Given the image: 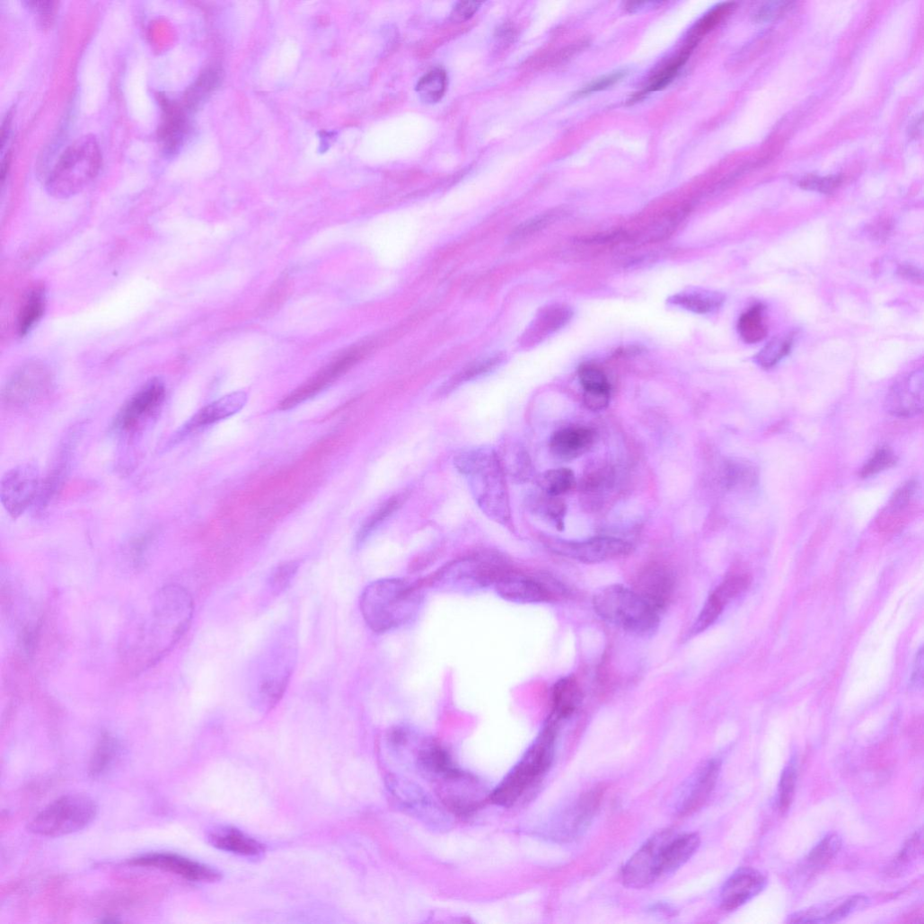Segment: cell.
<instances>
[{"instance_id": "obj_1", "label": "cell", "mask_w": 924, "mask_h": 924, "mask_svg": "<svg viewBox=\"0 0 924 924\" xmlns=\"http://www.w3.org/2000/svg\"><path fill=\"white\" fill-rule=\"evenodd\" d=\"M194 601L180 585H168L154 595L148 612L126 640L125 655L136 668L160 661L188 631L194 616Z\"/></svg>"}, {"instance_id": "obj_2", "label": "cell", "mask_w": 924, "mask_h": 924, "mask_svg": "<svg viewBox=\"0 0 924 924\" xmlns=\"http://www.w3.org/2000/svg\"><path fill=\"white\" fill-rule=\"evenodd\" d=\"M420 589L403 579H383L365 587L360 597V612L369 629L388 633L410 622L419 612Z\"/></svg>"}, {"instance_id": "obj_3", "label": "cell", "mask_w": 924, "mask_h": 924, "mask_svg": "<svg viewBox=\"0 0 924 924\" xmlns=\"http://www.w3.org/2000/svg\"><path fill=\"white\" fill-rule=\"evenodd\" d=\"M296 639L282 631L256 657L249 674V693L260 708L268 710L283 698L296 661Z\"/></svg>"}, {"instance_id": "obj_4", "label": "cell", "mask_w": 924, "mask_h": 924, "mask_svg": "<svg viewBox=\"0 0 924 924\" xmlns=\"http://www.w3.org/2000/svg\"><path fill=\"white\" fill-rule=\"evenodd\" d=\"M455 466L468 480L475 500L490 518L506 523L509 519L508 496L497 453L488 448H474L455 457Z\"/></svg>"}, {"instance_id": "obj_5", "label": "cell", "mask_w": 924, "mask_h": 924, "mask_svg": "<svg viewBox=\"0 0 924 924\" xmlns=\"http://www.w3.org/2000/svg\"><path fill=\"white\" fill-rule=\"evenodd\" d=\"M561 721L550 716L536 741L520 762L490 796V800L500 806H510L550 770Z\"/></svg>"}, {"instance_id": "obj_6", "label": "cell", "mask_w": 924, "mask_h": 924, "mask_svg": "<svg viewBox=\"0 0 924 924\" xmlns=\"http://www.w3.org/2000/svg\"><path fill=\"white\" fill-rule=\"evenodd\" d=\"M101 152L96 137L86 135L76 139L61 154L47 180V191L66 199L81 193L98 175Z\"/></svg>"}, {"instance_id": "obj_7", "label": "cell", "mask_w": 924, "mask_h": 924, "mask_svg": "<svg viewBox=\"0 0 924 924\" xmlns=\"http://www.w3.org/2000/svg\"><path fill=\"white\" fill-rule=\"evenodd\" d=\"M593 605L602 620L635 636L652 635L660 624V613L634 589L620 585L598 591Z\"/></svg>"}, {"instance_id": "obj_8", "label": "cell", "mask_w": 924, "mask_h": 924, "mask_svg": "<svg viewBox=\"0 0 924 924\" xmlns=\"http://www.w3.org/2000/svg\"><path fill=\"white\" fill-rule=\"evenodd\" d=\"M99 814L97 803L83 794L63 796L40 812L29 823L31 833L41 837H62L84 830Z\"/></svg>"}, {"instance_id": "obj_9", "label": "cell", "mask_w": 924, "mask_h": 924, "mask_svg": "<svg viewBox=\"0 0 924 924\" xmlns=\"http://www.w3.org/2000/svg\"><path fill=\"white\" fill-rule=\"evenodd\" d=\"M49 368L40 362L22 365L3 392V402L10 409H23L47 398L53 388Z\"/></svg>"}, {"instance_id": "obj_10", "label": "cell", "mask_w": 924, "mask_h": 924, "mask_svg": "<svg viewBox=\"0 0 924 924\" xmlns=\"http://www.w3.org/2000/svg\"><path fill=\"white\" fill-rule=\"evenodd\" d=\"M544 542L559 556L587 565L622 559L633 550V546L627 541L610 536L594 537L585 541L546 538Z\"/></svg>"}, {"instance_id": "obj_11", "label": "cell", "mask_w": 924, "mask_h": 924, "mask_svg": "<svg viewBox=\"0 0 924 924\" xmlns=\"http://www.w3.org/2000/svg\"><path fill=\"white\" fill-rule=\"evenodd\" d=\"M674 834L671 830L660 832L641 846L623 867L622 880L626 886L642 889L662 878L664 850Z\"/></svg>"}, {"instance_id": "obj_12", "label": "cell", "mask_w": 924, "mask_h": 924, "mask_svg": "<svg viewBox=\"0 0 924 924\" xmlns=\"http://www.w3.org/2000/svg\"><path fill=\"white\" fill-rule=\"evenodd\" d=\"M41 479L39 467L31 462L10 470L2 480L0 497L13 518L22 515L40 497Z\"/></svg>"}, {"instance_id": "obj_13", "label": "cell", "mask_w": 924, "mask_h": 924, "mask_svg": "<svg viewBox=\"0 0 924 924\" xmlns=\"http://www.w3.org/2000/svg\"><path fill=\"white\" fill-rule=\"evenodd\" d=\"M165 397L164 384L158 379L151 380L122 407L115 419V429L128 435L138 432L156 416Z\"/></svg>"}, {"instance_id": "obj_14", "label": "cell", "mask_w": 924, "mask_h": 924, "mask_svg": "<svg viewBox=\"0 0 924 924\" xmlns=\"http://www.w3.org/2000/svg\"><path fill=\"white\" fill-rule=\"evenodd\" d=\"M497 594L515 603H549L566 594L565 588L549 578H532L506 573L494 585Z\"/></svg>"}, {"instance_id": "obj_15", "label": "cell", "mask_w": 924, "mask_h": 924, "mask_svg": "<svg viewBox=\"0 0 924 924\" xmlns=\"http://www.w3.org/2000/svg\"><path fill=\"white\" fill-rule=\"evenodd\" d=\"M133 867L154 868L195 882H216L220 873L207 865L170 852L143 854L128 860Z\"/></svg>"}, {"instance_id": "obj_16", "label": "cell", "mask_w": 924, "mask_h": 924, "mask_svg": "<svg viewBox=\"0 0 924 924\" xmlns=\"http://www.w3.org/2000/svg\"><path fill=\"white\" fill-rule=\"evenodd\" d=\"M506 573L499 566L479 560H465L444 568L436 582L453 590L483 589L494 585Z\"/></svg>"}, {"instance_id": "obj_17", "label": "cell", "mask_w": 924, "mask_h": 924, "mask_svg": "<svg viewBox=\"0 0 924 924\" xmlns=\"http://www.w3.org/2000/svg\"><path fill=\"white\" fill-rule=\"evenodd\" d=\"M721 769L719 760L713 759L700 766L681 788L675 810L681 816L700 810L712 794Z\"/></svg>"}, {"instance_id": "obj_18", "label": "cell", "mask_w": 924, "mask_h": 924, "mask_svg": "<svg viewBox=\"0 0 924 924\" xmlns=\"http://www.w3.org/2000/svg\"><path fill=\"white\" fill-rule=\"evenodd\" d=\"M751 579L744 574L728 576L708 597L700 614L689 630L692 638L706 631L720 617L726 606L750 585Z\"/></svg>"}, {"instance_id": "obj_19", "label": "cell", "mask_w": 924, "mask_h": 924, "mask_svg": "<svg viewBox=\"0 0 924 924\" xmlns=\"http://www.w3.org/2000/svg\"><path fill=\"white\" fill-rule=\"evenodd\" d=\"M675 583L670 568L660 564H651L640 571L634 590L660 613L672 603Z\"/></svg>"}, {"instance_id": "obj_20", "label": "cell", "mask_w": 924, "mask_h": 924, "mask_svg": "<svg viewBox=\"0 0 924 924\" xmlns=\"http://www.w3.org/2000/svg\"><path fill=\"white\" fill-rule=\"evenodd\" d=\"M766 876L752 867L737 869L724 884L719 896L720 907L733 911L742 907L766 887Z\"/></svg>"}, {"instance_id": "obj_21", "label": "cell", "mask_w": 924, "mask_h": 924, "mask_svg": "<svg viewBox=\"0 0 924 924\" xmlns=\"http://www.w3.org/2000/svg\"><path fill=\"white\" fill-rule=\"evenodd\" d=\"M247 402V395L243 392H237L205 407L175 433L170 444L180 442L201 429L234 416L246 406Z\"/></svg>"}, {"instance_id": "obj_22", "label": "cell", "mask_w": 924, "mask_h": 924, "mask_svg": "<svg viewBox=\"0 0 924 924\" xmlns=\"http://www.w3.org/2000/svg\"><path fill=\"white\" fill-rule=\"evenodd\" d=\"M924 377L922 371L915 372L895 383L886 400V411L896 418H912L922 413Z\"/></svg>"}, {"instance_id": "obj_23", "label": "cell", "mask_w": 924, "mask_h": 924, "mask_svg": "<svg viewBox=\"0 0 924 924\" xmlns=\"http://www.w3.org/2000/svg\"><path fill=\"white\" fill-rule=\"evenodd\" d=\"M356 351H351L334 361L313 379L286 397L280 404V409L289 410L316 396L333 381L343 374L358 358Z\"/></svg>"}, {"instance_id": "obj_24", "label": "cell", "mask_w": 924, "mask_h": 924, "mask_svg": "<svg viewBox=\"0 0 924 924\" xmlns=\"http://www.w3.org/2000/svg\"><path fill=\"white\" fill-rule=\"evenodd\" d=\"M603 788H594L582 795L564 816L561 838L576 840L584 835L592 824L603 798Z\"/></svg>"}, {"instance_id": "obj_25", "label": "cell", "mask_w": 924, "mask_h": 924, "mask_svg": "<svg viewBox=\"0 0 924 924\" xmlns=\"http://www.w3.org/2000/svg\"><path fill=\"white\" fill-rule=\"evenodd\" d=\"M918 490L917 482L911 480L894 492L877 520L880 531L894 532L907 523L911 515L916 511Z\"/></svg>"}, {"instance_id": "obj_26", "label": "cell", "mask_w": 924, "mask_h": 924, "mask_svg": "<svg viewBox=\"0 0 924 924\" xmlns=\"http://www.w3.org/2000/svg\"><path fill=\"white\" fill-rule=\"evenodd\" d=\"M595 432L585 427H571L553 434L550 448L554 456L572 461L587 453L595 443Z\"/></svg>"}, {"instance_id": "obj_27", "label": "cell", "mask_w": 924, "mask_h": 924, "mask_svg": "<svg viewBox=\"0 0 924 924\" xmlns=\"http://www.w3.org/2000/svg\"><path fill=\"white\" fill-rule=\"evenodd\" d=\"M700 838L697 833L674 834L667 843L662 863V877L676 872L697 852Z\"/></svg>"}, {"instance_id": "obj_28", "label": "cell", "mask_w": 924, "mask_h": 924, "mask_svg": "<svg viewBox=\"0 0 924 924\" xmlns=\"http://www.w3.org/2000/svg\"><path fill=\"white\" fill-rule=\"evenodd\" d=\"M551 699V716L560 721L573 716L581 706L584 699L582 688L576 678L568 676L560 679L553 685Z\"/></svg>"}, {"instance_id": "obj_29", "label": "cell", "mask_w": 924, "mask_h": 924, "mask_svg": "<svg viewBox=\"0 0 924 924\" xmlns=\"http://www.w3.org/2000/svg\"><path fill=\"white\" fill-rule=\"evenodd\" d=\"M121 752L119 739L110 733H102L89 762V776L96 779L106 775L119 761Z\"/></svg>"}, {"instance_id": "obj_30", "label": "cell", "mask_w": 924, "mask_h": 924, "mask_svg": "<svg viewBox=\"0 0 924 924\" xmlns=\"http://www.w3.org/2000/svg\"><path fill=\"white\" fill-rule=\"evenodd\" d=\"M573 317V311L567 305L554 304L543 309L537 316L527 333V341L541 340L563 328Z\"/></svg>"}, {"instance_id": "obj_31", "label": "cell", "mask_w": 924, "mask_h": 924, "mask_svg": "<svg viewBox=\"0 0 924 924\" xmlns=\"http://www.w3.org/2000/svg\"><path fill=\"white\" fill-rule=\"evenodd\" d=\"M209 840L219 849L242 856H257L265 850L263 844L234 829L215 832Z\"/></svg>"}, {"instance_id": "obj_32", "label": "cell", "mask_w": 924, "mask_h": 924, "mask_svg": "<svg viewBox=\"0 0 924 924\" xmlns=\"http://www.w3.org/2000/svg\"><path fill=\"white\" fill-rule=\"evenodd\" d=\"M164 120L159 136L167 152H175L181 145L187 132V120L183 111L177 106L165 101Z\"/></svg>"}, {"instance_id": "obj_33", "label": "cell", "mask_w": 924, "mask_h": 924, "mask_svg": "<svg viewBox=\"0 0 924 924\" xmlns=\"http://www.w3.org/2000/svg\"><path fill=\"white\" fill-rule=\"evenodd\" d=\"M724 299L719 293L697 289L679 293L669 303L694 313L707 314L717 310Z\"/></svg>"}, {"instance_id": "obj_34", "label": "cell", "mask_w": 924, "mask_h": 924, "mask_svg": "<svg viewBox=\"0 0 924 924\" xmlns=\"http://www.w3.org/2000/svg\"><path fill=\"white\" fill-rule=\"evenodd\" d=\"M697 47V44L686 41L683 48L680 52L673 58L664 65L649 80V84L645 91L637 94L634 97V101H638L641 97L645 96L648 92H657L667 85H669L673 80L676 77L677 74L684 64L688 61L689 57L692 54L693 50Z\"/></svg>"}, {"instance_id": "obj_35", "label": "cell", "mask_w": 924, "mask_h": 924, "mask_svg": "<svg viewBox=\"0 0 924 924\" xmlns=\"http://www.w3.org/2000/svg\"><path fill=\"white\" fill-rule=\"evenodd\" d=\"M46 309V293L41 287L35 288L28 295L18 317V331L27 335L40 321Z\"/></svg>"}, {"instance_id": "obj_36", "label": "cell", "mask_w": 924, "mask_h": 924, "mask_svg": "<svg viewBox=\"0 0 924 924\" xmlns=\"http://www.w3.org/2000/svg\"><path fill=\"white\" fill-rule=\"evenodd\" d=\"M737 327L739 334L747 343L756 344L762 341L768 335L764 307L758 304L751 308L739 319Z\"/></svg>"}, {"instance_id": "obj_37", "label": "cell", "mask_w": 924, "mask_h": 924, "mask_svg": "<svg viewBox=\"0 0 924 924\" xmlns=\"http://www.w3.org/2000/svg\"><path fill=\"white\" fill-rule=\"evenodd\" d=\"M540 486L548 496L558 497L572 491L576 486V479L570 469L550 470L542 474Z\"/></svg>"}, {"instance_id": "obj_38", "label": "cell", "mask_w": 924, "mask_h": 924, "mask_svg": "<svg viewBox=\"0 0 924 924\" xmlns=\"http://www.w3.org/2000/svg\"><path fill=\"white\" fill-rule=\"evenodd\" d=\"M684 216L683 211L672 212L664 216L653 224H649L641 235L638 236V240L644 243H654L667 238L676 230Z\"/></svg>"}, {"instance_id": "obj_39", "label": "cell", "mask_w": 924, "mask_h": 924, "mask_svg": "<svg viewBox=\"0 0 924 924\" xmlns=\"http://www.w3.org/2000/svg\"><path fill=\"white\" fill-rule=\"evenodd\" d=\"M734 8L735 4L731 3L722 4L714 8L696 23L687 40L698 45L703 37L713 31L731 13Z\"/></svg>"}, {"instance_id": "obj_40", "label": "cell", "mask_w": 924, "mask_h": 924, "mask_svg": "<svg viewBox=\"0 0 924 924\" xmlns=\"http://www.w3.org/2000/svg\"><path fill=\"white\" fill-rule=\"evenodd\" d=\"M446 86L447 76L445 72L441 69H435L419 81L417 91L423 101L435 103L443 98Z\"/></svg>"}, {"instance_id": "obj_41", "label": "cell", "mask_w": 924, "mask_h": 924, "mask_svg": "<svg viewBox=\"0 0 924 924\" xmlns=\"http://www.w3.org/2000/svg\"><path fill=\"white\" fill-rule=\"evenodd\" d=\"M841 845V839L839 835H827L809 853L806 858L807 866L812 868L826 866L839 853Z\"/></svg>"}, {"instance_id": "obj_42", "label": "cell", "mask_w": 924, "mask_h": 924, "mask_svg": "<svg viewBox=\"0 0 924 924\" xmlns=\"http://www.w3.org/2000/svg\"><path fill=\"white\" fill-rule=\"evenodd\" d=\"M793 346L790 337H777L768 342L756 356L758 364L764 368H771L787 356Z\"/></svg>"}, {"instance_id": "obj_43", "label": "cell", "mask_w": 924, "mask_h": 924, "mask_svg": "<svg viewBox=\"0 0 924 924\" xmlns=\"http://www.w3.org/2000/svg\"><path fill=\"white\" fill-rule=\"evenodd\" d=\"M585 392H611V384L603 369L594 364H583L578 372Z\"/></svg>"}, {"instance_id": "obj_44", "label": "cell", "mask_w": 924, "mask_h": 924, "mask_svg": "<svg viewBox=\"0 0 924 924\" xmlns=\"http://www.w3.org/2000/svg\"><path fill=\"white\" fill-rule=\"evenodd\" d=\"M797 782V768L795 761H791L784 770L779 788V807L781 812L786 813L790 808L796 793Z\"/></svg>"}, {"instance_id": "obj_45", "label": "cell", "mask_w": 924, "mask_h": 924, "mask_svg": "<svg viewBox=\"0 0 924 924\" xmlns=\"http://www.w3.org/2000/svg\"><path fill=\"white\" fill-rule=\"evenodd\" d=\"M400 505V499L394 497L382 506L371 517H369L360 528L356 541L363 542L371 535L382 524L392 515Z\"/></svg>"}, {"instance_id": "obj_46", "label": "cell", "mask_w": 924, "mask_h": 924, "mask_svg": "<svg viewBox=\"0 0 924 924\" xmlns=\"http://www.w3.org/2000/svg\"><path fill=\"white\" fill-rule=\"evenodd\" d=\"M869 903V900L867 896L862 894H857L849 897L844 902L835 907L830 912L826 913L822 920V923H832L840 921L858 910L864 909Z\"/></svg>"}, {"instance_id": "obj_47", "label": "cell", "mask_w": 924, "mask_h": 924, "mask_svg": "<svg viewBox=\"0 0 924 924\" xmlns=\"http://www.w3.org/2000/svg\"><path fill=\"white\" fill-rule=\"evenodd\" d=\"M922 832H916L903 845L897 855L891 869L893 873L901 871L913 861L922 851Z\"/></svg>"}, {"instance_id": "obj_48", "label": "cell", "mask_w": 924, "mask_h": 924, "mask_svg": "<svg viewBox=\"0 0 924 924\" xmlns=\"http://www.w3.org/2000/svg\"><path fill=\"white\" fill-rule=\"evenodd\" d=\"M895 462L896 457L893 453L889 448L883 447L866 462L860 474L863 478H868L893 467Z\"/></svg>"}, {"instance_id": "obj_49", "label": "cell", "mask_w": 924, "mask_h": 924, "mask_svg": "<svg viewBox=\"0 0 924 924\" xmlns=\"http://www.w3.org/2000/svg\"><path fill=\"white\" fill-rule=\"evenodd\" d=\"M297 571L298 565L295 562L278 567L270 576V589L276 594L284 592L294 580Z\"/></svg>"}, {"instance_id": "obj_50", "label": "cell", "mask_w": 924, "mask_h": 924, "mask_svg": "<svg viewBox=\"0 0 924 924\" xmlns=\"http://www.w3.org/2000/svg\"><path fill=\"white\" fill-rule=\"evenodd\" d=\"M559 214L549 213L530 220L519 226L512 235L514 241L522 240L536 233L557 220Z\"/></svg>"}, {"instance_id": "obj_51", "label": "cell", "mask_w": 924, "mask_h": 924, "mask_svg": "<svg viewBox=\"0 0 924 924\" xmlns=\"http://www.w3.org/2000/svg\"><path fill=\"white\" fill-rule=\"evenodd\" d=\"M840 182L841 179L837 175L827 177L810 176L802 180L801 187L807 190L832 194L840 187Z\"/></svg>"}, {"instance_id": "obj_52", "label": "cell", "mask_w": 924, "mask_h": 924, "mask_svg": "<svg viewBox=\"0 0 924 924\" xmlns=\"http://www.w3.org/2000/svg\"><path fill=\"white\" fill-rule=\"evenodd\" d=\"M28 6L31 10L38 15L40 22L44 26H48L54 21L57 11V3L56 2H28Z\"/></svg>"}, {"instance_id": "obj_53", "label": "cell", "mask_w": 924, "mask_h": 924, "mask_svg": "<svg viewBox=\"0 0 924 924\" xmlns=\"http://www.w3.org/2000/svg\"><path fill=\"white\" fill-rule=\"evenodd\" d=\"M501 357L499 356H490L485 360H480L471 365L465 372L459 377V382L470 381L475 377L482 375L490 371L495 367L497 363L500 362Z\"/></svg>"}, {"instance_id": "obj_54", "label": "cell", "mask_w": 924, "mask_h": 924, "mask_svg": "<svg viewBox=\"0 0 924 924\" xmlns=\"http://www.w3.org/2000/svg\"><path fill=\"white\" fill-rule=\"evenodd\" d=\"M611 402V392H585L584 403L594 412L605 410Z\"/></svg>"}, {"instance_id": "obj_55", "label": "cell", "mask_w": 924, "mask_h": 924, "mask_svg": "<svg viewBox=\"0 0 924 924\" xmlns=\"http://www.w3.org/2000/svg\"><path fill=\"white\" fill-rule=\"evenodd\" d=\"M624 75H625V72H622V71L616 72V73H613L612 75H606L604 77H602V78H600L598 80H595L594 82L591 83L589 85L585 87L579 92V94L580 95H585V94H590V93H593V92H600V91L608 89L609 87H612L614 84H616L617 83H619L624 77Z\"/></svg>"}, {"instance_id": "obj_56", "label": "cell", "mask_w": 924, "mask_h": 924, "mask_svg": "<svg viewBox=\"0 0 924 924\" xmlns=\"http://www.w3.org/2000/svg\"><path fill=\"white\" fill-rule=\"evenodd\" d=\"M788 3H770L763 5L756 14L757 22H766L781 16L788 8Z\"/></svg>"}, {"instance_id": "obj_57", "label": "cell", "mask_w": 924, "mask_h": 924, "mask_svg": "<svg viewBox=\"0 0 924 924\" xmlns=\"http://www.w3.org/2000/svg\"><path fill=\"white\" fill-rule=\"evenodd\" d=\"M481 4L476 2L459 3L452 13L454 22H462L470 20L480 9Z\"/></svg>"}, {"instance_id": "obj_58", "label": "cell", "mask_w": 924, "mask_h": 924, "mask_svg": "<svg viewBox=\"0 0 924 924\" xmlns=\"http://www.w3.org/2000/svg\"><path fill=\"white\" fill-rule=\"evenodd\" d=\"M923 679V651L918 653L914 663L913 672L911 680V687L919 689L922 686Z\"/></svg>"}, {"instance_id": "obj_59", "label": "cell", "mask_w": 924, "mask_h": 924, "mask_svg": "<svg viewBox=\"0 0 924 924\" xmlns=\"http://www.w3.org/2000/svg\"><path fill=\"white\" fill-rule=\"evenodd\" d=\"M899 273L902 277L914 283H921L922 272L915 267L904 265L899 268Z\"/></svg>"}]
</instances>
